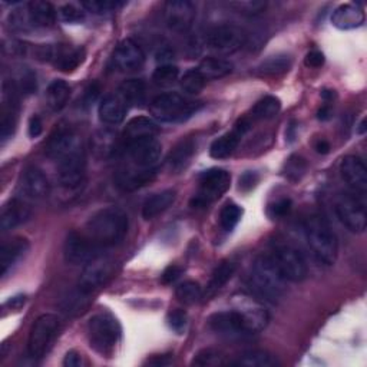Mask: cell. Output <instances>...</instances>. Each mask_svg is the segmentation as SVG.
Instances as JSON below:
<instances>
[{
  "label": "cell",
  "mask_w": 367,
  "mask_h": 367,
  "mask_svg": "<svg viewBox=\"0 0 367 367\" xmlns=\"http://www.w3.org/2000/svg\"><path fill=\"white\" fill-rule=\"evenodd\" d=\"M129 219L124 210L107 207L97 211L86 222L85 236L102 250L121 244L128 234Z\"/></svg>",
  "instance_id": "1"
},
{
  "label": "cell",
  "mask_w": 367,
  "mask_h": 367,
  "mask_svg": "<svg viewBox=\"0 0 367 367\" xmlns=\"http://www.w3.org/2000/svg\"><path fill=\"white\" fill-rule=\"evenodd\" d=\"M248 283L257 297L275 304L284 296L287 282L271 255H260L253 263Z\"/></svg>",
  "instance_id": "2"
},
{
  "label": "cell",
  "mask_w": 367,
  "mask_h": 367,
  "mask_svg": "<svg viewBox=\"0 0 367 367\" xmlns=\"http://www.w3.org/2000/svg\"><path fill=\"white\" fill-rule=\"evenodd\" d=\"M308 247L320 263L333 265L339 255L337 237L329 222L320 215H311L304 222Z\"/></svg>",
  "instance_id": "3"
},
{
  "label": "cell",
  "mask_w": 367,
  "mask_h": 367,
  "mask_svg": "<svg viewBox=\"0 0 367 367\" xmlns=\"http://www.w3.org/2000/svg\"><path fill=\"white\" fill-rule=\"evenodd\" d=\"M88 339L90 347L100 354H111L121 339V326L115 317L100 313L88 321Z\"/></svg>",
  "instance_id": "4"
},
{
  "label": "cell",
  "mask_w": 367,
  "mask_h": 367,
  "mask_svg": "<svg viewBox=\"0 0 367 367\" xmlns=\"http://www.w3.org/2000/svg\"><path fill=\"white\" fill-rule=\"evenodd\" d=\"M201 107V102H193L175 92H169L154 98L151 102V114L161 122L176 124L190 119Z\"/></svg>",
  "instance_id": "5"
},
{
  "label": "cell",
  "mask_w": 367,
  "mask_h": 367,
  "mask_svg": "<svg viewBox=\"0 0 367 367\" xmlns=\"http://www.w3.org/2000/svg\"><path fill=\"white\" fill-rule=\"evenodd\" d=\"M61 329V320L55 314H42L33 323L29 340L28 353L32 359L43 357L51 349Z\"/></svg>",
  "instance_id": "6"
},
{
  "label": "cell",
  "mask_w": 367,
  "mask_h": 367,
  "mask_svg": "<svg viewBox=\"0 0 367 367\" xmlns=\"http://www.w3.org/2000/svg\"><path fill=\"white\" fill-rule=\"evenodd\" d=\"M233 310L236 311L240 323L247 335L263 332L270 321V314L263 303L246 294L233 297Z\"/></svg>",
  "instance_id": "7"
},
{
  "label": "cell",
  "mask_w": 367,
  "mask_h": 367,
  "mask_svg": "<svg viewBox=\"0 0 367 367\" xmlns=\"http://www.w3.org/2000/svg\"><path fill=\"white\" fill-rule=\"evenodd\" d=\"M271 258L277 265L286 282L300 283L307 277V264L297 248L290 244H277L272 250Z\"/></svg>",
  "instance_id": "8"
},
{
  "label": "cell",
  "mask_w": 367,
  "mask_h": 367,
  "mask_svg": "<svg viewBox=\"0 0 367 367\" xmlns=\"http://www.w3.org/2000/svg\"><path fill=\"white\" fill-rule=\"evenodd\" d=\"M231 186V175L225 169L211 168L200 175V193L194 198V207H204L221 195H224Z\"/></svg>",
  "instance_id": "9"
},
{
  "label": "cell",
  "mask_w": 367,
  "mask_h": 367,
  "mask_svg": "<svg viewBox=\"0 0 367 367\" xmlns=\"http://www.w3.org/2000/svg\"><path fill=\"white\" fill-rule=\"evenodd\" d=\"M247 42V35L237 26L221 25L211 29L205 37L208 48L217 54L229 55L240 51Z\"/></svg>",
  "instance_id": "10"
},
{
  "label": "cell",
  "mask_w": 367,
  "mask_h": 367,
  "mask_svg": "<svg viewBox=\"0 0 367 367\" xmlns=\"http://www.w3.org/2000/svg\"><path fill=\"white\" fill-rule=\"evenodd\" d=\"M336 214L342 224L351 233H364L367 225V214L364 201L359 195L343 194L336 201Z\"/></svg>",
  "instance_id": "11"
},
{
  "label": "cell",
  "mask_w": 367,
  "mask_h": 367,
  "mask_svg": "<svg viewBox=\"0 0 367 367\" xmlns=\"http://www.w3.org/2000/svg\"><path fill=\"white\" fill-rule=\"evenodd\" d=\"M36 55L44 62H52L54 66L62 72H72L85 61L83 48H71L66 44L42 46L37 49Z\"/></svg>",
  "instance_id": "12"
},
{
  "label": "cell",
  "mask_w": 367,
  "mask_h": 367,
  "mask_svg": "<svg viewBox=\"0 0 367 367\" xmlns=\"http://www.w3.org/2000/svg\"><path fill=\"white\" fill-rule=\"evenodd\" d=\"M82 154H85V150L80 136L68 128L58 129L46 145V155L56 162Z\"/></svg>",
  "instance_id": "13"
},
{
  "label": "cell",
  "mask_w": 367,
  "mask_h": 367,
  "mask_svg": "<svg viewBox=\"0 0 367 367\" xmlns=\"http://www.w3.org/2000/svg\"><path fill=\"white\" fill-rule=\"evenodd\" d=\"M102 255V248L92 243L85 234L72 231L64 246V257L72 265H86Z\"/></svg>",
  "instance_id": "14"
},
{
  "label": "cell",
  "mask_w": 367,
  "mask_h": 367,
  "mask_svg": "<svg viewBox=\"0 0 367 367\" xmlns=\"http://www.w3.org/2000/svg\"><path fill=\"white\" fill-rule=\"evenodd\" d=\"M112 270H114L112 261L108 258H104L102 255L95 258L94 261L88 263L80 274L78 290L86 296L97 291L100 287H102L108 282V279L112 274Z\"/></svg>",
  "instance_id": "15"
},
{
  "label": "cell",
  "mask_w": 367,
  "mask_h": 367,
  "mask_svg": "<svg viewBox=\"0 0 367 367\" xmlns=\"http://www.w3.org/2000/svg\"><path fill=\"white\" fill-rule=\"evenodd\" d=\"M167 26L178 33L191 29L195 19V6L190 0H172L164 9Z\"/></svg>",
  "instance_id": "16"
},
{
  "label": "cell",
  "mask_w": 367,
  "mask_h": 367,
  "mask_svg": "<svg viewBox=\"0 0 367 367\" xmlns=\"http://www.w3.org/2000/svg\"><path fill=\"white\" fill-rule=\"evenodd\" d=\"M126 151L138 167L152 168L161 158L162 145L155 136H148L126 143Z\"/></svg>",
  "instance_id": "17"
},
{
  "label": "cell",
  "mask_w": 367,
  "mask_h": 367,
  "mask_svg": "<svg viewBox=\"0 0 367 367\" xmlns=\"http://www.w3.org/2000/svg\"><path fill=\"white\" fill-rule=\"evenodd\" d=\"M51 191V184L48 176L36 167H29L23 171L19 181V193L25 200L39 201L48 197Z\"/></svg>",
  "instance_id": "18"
},
{
  "label": "cell",
  "mask_w": 367,
  "mask_h": 367,
  "mask_svg": "<svg viewBox=\"0 0 367 367\" xmlns=\"http://www.w3.org/2000/svg\"><path fill=\"white\" fill-rule=\"evenodd\" d=\"M340 175L359 197L367 193V168L364 161L356 155H347L340 164Z\"/></svg>",
  "instance_id": "19"
},
{
  "label": "cell",
  "mask_w": 367,
  "mask_h": 367,
  "mask_svg": "<svg viewBox=\"0 0 367 367\" xmlns=\"http://www.w3.org/2000/svg\"><path fill=\"white\" fill-rule=\"evenodd\" d=\"M114 62L122 72L140 71L145 64V54L143 48L132 39L122 40L115 49Z\"/></svg>",
  "instance_id": "20"
},
{
  "label": "cell",
  "mask_w": 367,
  "mask_h": 367,
  "mask_svg": "<svg viewBox=\"0 0 367 367\" xmlns=\"http://www.w3.org/2000/svg\"><path fill=\"white\" fill-rule=\"evenodd\" d=\"M250 126H251V122L247 118L240 119L231 132L219 136L218 140H215L211 144L210 155L215 160H225L228 157H231L240 144L241 136L246 135V132L250 129Z\"/></svg>",
  "instance_id": "21"
},
{
  "label": "cell",
  "mask_w": 367,
  "mask_h": 367,
  "mask_svg": "<svg viewBox=\"0 0 367 367\" xmlns=\"http://www.w3.org/2000/svg\"><path fill=\"white\" fill-rule=\"evenodd\" d=\"M208 323H210L211 330L219 336L231 337V339L247 336L234 310L212 314L208 320Z\"/></svg>",
  "instance_id": "22"
},
{
  "label": "cell",
  "mask_w": 367,
  "mask_h": 367,
  "mask_svg": "<svg viewBox=\"0 0 367 367\" xmlns=\"http://www.w3.org/2000/svg\"><path fill=\"white\" fill-rule=\"evenodd\" d=\"M26 22L33 28H51L56 22V11L52 4L33 0L26 5Z\"/></svg>",
  "instance_id": "23"
},
{
  "label": "cell",
  "mask_w": 367,
  "mask_h": 367,
  "mask_svg": "<svg viewBox=\"0 0 367 367\" xmlns=\"http://www.w3.org/2000/svg\"><path fill=\"white\" fill-rule=\"evenodd\" d=\"M128 104L119 94L107 95L100 104V119L107 125H118L125 119Z\"/></svg>",
  "instance_id": "24"
},
{
  "label": "cell",
  "mask_w": 367,
  "mask_h": 367,
  "mask_svg": "<svg viewBox=\"0 0 367 367\" xmlns=\"http://www.w3.org/2000/svg\"><path fill=\"white\" fill-rule=\"evenodd\" d=\"M30 217V208L22 200H12L8 205H5L2 215H0V228L2 233H9L16 227L26 222Z\"/></svg>",
  "instance_id": "25"
},
{
  "label": "cell",
  "mask_w": 367,
  "mask_h": 367,
  "mask_svg": "<svg viewBox=\"0 0 367 367\" xmlns=\"http://www.w3.org/2000/svg\"><path fill=\"white\" fill-rule=\"evenodd\" d=\"M29 250V243L26 239H13L9 243H5L0 250V274L2 277L25 257Z\"/></svg>",
  "instance_id": "26"
},
{
  "label": "cell",
  "mask_w": 367,
  "mask_h": 367,
  "mask_svg": "<svg viewBox=\"0 0 367 367\" xmlns=\"http://www.w3.org/2000/svg\"><path fill=\"white\" fill-rule=\"evenodd\" d=\"M157 176V169L143 168L141 171H124L116 176V186L124 191H135L145 187Z\"/></svg>",
  "instance_id": "27"
},
{
  "label": "cell",
  "mask_w": 367,
  "mask_h": 367,
  "mask_svg": "<svg viewBox=\"0 0 367 367\" xmlns=\"http://www.w3.org/2000/svg\"><path fill=\"white\" fill-rule=\"evenodd\" d=\"M332 23L340 30L357 29L364 23V12L356 5H342L333 12Z\"/></svg>",
  "instance_id": "28"
},
{
  "label": "cell",
  "mask_w": 367,
  "mask_h": 367,
  "mask_svg": "<svg viewBox=\"0 0 367 367\" xmlns=\"http://www.w3.org/2000/svg\"><path fill=\"white\" fill-rule=\"evenodd\" d=\"M176 198L175 190H164L161 193H157L147 198V201L143 205V217L145 219H152L154 217L160 215L161 212L167 211Z\"/></svg>",
  "instance_id": "29"
},
{
  "label": "cell",
  "mask_w": 367,
  "mask_h": 367,
  "mask_svg": "<svg viewBox=\"0 0 367 367\" xmlns=\"http://www.w3.org/2000/svg\"><path fill=\"white\" fill-rule=\"evenodd\" d=\"M158 133V125L145 116H138L133 118L128 122L125 128V143L141 140V138H148V136H155Z\"/></svg>",
  "instance_id": "30"
},
{
  "label": "cell",
  "mask_w": 367,
  "mask_h": 367,
  "mask_svg": "<svg viewBox=\"0 0 367 367\" xmlns=\"http://www.w3.org/2000/svg\"><path fill=\"white\" fill-rule=\"evenodd\" d=\"M237 270V264L233 261H222L212 272L211 280L207 286V290L204 293V297H212L217 291H219L229 280L233 279V275Z\"/></svg>",
  "instance_id": "31"
},
{
  "label": "cell",
  "mask_w": 367,
  "mask_h": 367,
  "mask_svg": "<svg viewBox=\"0 0 367 367\" xmlns=\"http://www.w3.org/2000/svg\"><path fill=\"white\" fill-rule=\"evenodd\" d=\"M195 151V144L191 140L179 143L168 155L167 167L171 172H179L186 168L193 158Z\"/></svg>",
  "instance_id": "32"
},
{
  "label": "cell",
  "mask_w": 367,
  "mask_h": 367,
  "mask_svg": "<svg viewBox=\"0 0 367 367\" xmlns=\"http://www.w3.org/2000/svg\"><path fill=\"white\" fill-rule=\"evenodd\" d=\"M69 97L71 86L65 80L56 79L48 86V89H46V104H48V107L55 112L66 107Z\"/></svg>",
  "instance_id": "33"
},
{
  "label": "cell",
  "mask_w": 367,
  "mask_h": 367,
  "mask_svg": "<svg viewBox=\"0 0 367 367\" xmlns=\"http://www.w3.org/2000/svg\"><path fill=\"white\" fill-rule=\"evenodd\" d=\"M118 94L128 105L141 107L147 98V86L141 79H128L121 83Z\"/></svg>",
  "instance_id": "34"
},
{
  "label": "cell",
  "mask_w": 367,
  "mask_h": 367,
  "mask_svg": "<svg viewBox=\"0 0 367 367\" xmlns=\"http://www.w3.org/2000/svg\"><path fill=\"white\" fill-rule=\"evenodd\" d=\"M233 69L234 66L231 62L222 58H214V56L205 58L198 66V71L205 78V80L225 78L233 72Z\"/></svg>",
  "instance_id": "35"
},
{
  "label": "cell",
  "mask_w": 367,
  "mask_h": 367,
  "mask_svg": "<svg viewBox=\"0 0 367 367\" xmlns=\"http://www.w3.org/2000/svg\"><path fill=\"white\" fill-rule=\"evenodd\" d=\"M282 111V102L275 97H264L251 109V118L254 121H270L277 116Z\"/></svg>",
  "instance_id": "36"
},
{
  "label": "cell",
  "mask_w": 367,
  "mask_h": 367,
  "mask_svg": "<svg viewBox=\"0 0 367 367\" xmlns=\"http://www.w3.org/2000/svg\"><path fill=\"white\" fill-rule=\"evenodd\" d=\"M291 66V58L287 55L270 56L261 62L257 68V75L260 76H279L286 73Z\"/></svg>",
  "instance_id": "37"
},
{
  "label": "cell",
  "mask_w": 367,
  "mask_h": 367,
  "mask_svg": "<svg viewBox=\"0 0 367 367\" xmlns=\"http://www.w3.org/2000/svg\"><path fill=\"white\" fill-rule=\"evenodd\" d=\"M234 364L244 367H272L277 364V360L265 350H250L243 353Z\"/></svg>",
  "instance_id": "38"
},
{
  "label": "cell",
  "mask_w": 367,
  "mask_h": 367,
  "mask_svg": "<svg viewBox=\"0 0 367 367\" xmlns=\"http://www.w3.org/2000/svg\"><path fill=\"white\" fill-rule=\"evenodd\" d=\"M175 296L176 299L186 306H193L195 303H198L203 297H204V291L203 287L200 286V283L188 280L181 283L176 290H175Z\"/></svg>",
  "instance_id": "39"
},
{
  "label": "cell",
  "mask_w": 367,
  "mask_h": 367,
  "mask_svg": "<svg viewBox=\"0 0 367 367\" xmlns=\"http://www.w3.org/2000/svg\"><path fill=\"white\" fill-rule=\"evenodd\" d=\"M243 217V210L234 203H228L219 212V224L225 231H233Z\"/></svg>",
  "instance_id": "40"
},
{
  "label": "cell",
  "mask_w": 367,
  "mask_h": 367,
  "mask_svg": "<svg viewBox=\"0 0 367 367\" xmlns=\"http://www.w3.org/2000/svg\"><path fill=\"white\" fill-rule=\"evenodd\" d=\"M205 86V78L197 69H190L181 78V88L188 95H197Z\"/></svg>",
  "instance_id": "41"
},
{
  "label": "cell",
  "mask_w": 367,
  "mask_h": 367,
  "mask_svg": "<svg viewBox=\"0 0 367 367\" xmlns=\"http://www.w3.org/2000/svg\"><path fill=\"white\" fill-rule=\"evenodd\" d=\"M178 76H179V71H178L176 66L169 65V64H164L154 71L152 80L157 86L168 88L178 80Z\"/></svg>",
  "instance_id": "42"
},
{
  "label": "cell",
  "mask_w": 367,
  "mask_h": 367,
  "mask_svg": "<svg viewBox=\"0 0 367 367\" xmlns=\"http://www.w3.org/2000/svg\"><path fill=\"white\" fill-rule=\"evenodd\" d=\"M80 6L88 12L104 15L121 9L122 6H125V4L116 2V0H89V2H82Z\"/></svg>",
  "instance_id": "43"
},
{
  "label": "cell",
  "mask_w": 367,
  "mask_h": 367,
  "mask_svg": "<svg viewBox=\"0 0 367 367\" xmlns=\"http://www.w3.org/2000/svg\"><path fill=\"white\" fill-rule=\"evenodd\" d=\"M224 364V356L214 349H204L194 356L193 366L200 367H217Z\"/></svg>",
  "instance_id": "44"
},
{
  "label": "cell",
  "mask_w": 367,
  "mask_h": 367,
  "mask_svg": "<svg viewBox=\"0 0 367 367\" xmlns=\"http://www.w3.org/2000/svg\"><path fill=\"white\" fill-rule=\"evenodd\" d=\"M168 326L171 330H174L176 335H184V332L187 330L188 326V315L187 313L181 310V308H175L172 311H169L168 314Z\"/></svg>",
  "instance_id": "45"
},
{
  "label": "cell",
  "mask_w": 367,
  "mask_h": 367,
  "mask_svg": "<svg viewBox=\"0 0 367 367\" xmlns=\"http://www.w3.org/2000/svg\"><path fill=\"white\" fill-rule=\"evenodd\" d=\"M229 6H231L233 9H236L237 12L243 13V15H258L261 12L265 11L267 8V2H258V0H246V2H231L229 4Z\"/></svg>",
  "instance_id": "46"
},
{
  "label": "cell",
  "mask_w": 367,
  "mask_h": 367,
  "mask_svg": "<svg viewBox=\"0 0 367 367\" xmlns=\"http://www.w3.org/2000/svg\"><path fill=\"white\" fill-rule=\"evenodd\" d=\"M83 8H78L75 5H64L61 9H59V15H61V19L68 23V25H78L80 22H83L85 19V12L82 11Z\"/></svg>",
  "instance_id": "47"
},
{
  "label": "cell",
  "mask_w": 367,
  "mask_h": 367,
  "mask_svg": "<svg viewBox=\"0 0 367 367\" xmlns=\"http://www.w3.org/2000/svg\"><path fill=\"white\" fill-rule=\"evenodd\" d=\"M291 207H293V203H291L290 198H282V200L275 201L274 204H271L268 207V215L272 219L283 218V217H286L291 211Z\"/></svg>",
  "instance_id": "48"
},
{
  "label": "cell",
  "mask_w": 367,
  "mask_h": 367,
  "mask_svg": "<svg viewBox=\"0 0 367 367\" xmlns=\"http://www.w3.org/2000/svg\"><path fill=\"white\" fill-rule=\"evenodd\" d=\"M16 88L20 89L23 94H32V92L36 90V75L32 71L25 69L19 75V82H18Z\"/></svg>",
  "instance_id": "49"
},
{
  "label": "cell",
  "mask_w": 367,
  "mask_h": 367,
  "mask_svg": "<svg viewBox=\"0 0 367 367\" xmlns=\"http://www.w3.org/2000/svg\"><path fill=\"white\" fill-rule=\"evenodd\" d=\"M304 169H306V162H304L303 158H300V157L290 158V161L287 164V175L289 176L297 179L304 172Z\"/></svg>",
  "instance_id": "50"
},
{
  "label": "cell",
  "mask_w": 367,
  "mask_h": 367,
  "mask_svg": "<svg viewBox=\"0 0 367 367\" xmlns=\"http://www.w3.org/2000/svg\"><path fill=\"white\" fill-rule=\"evenodd\" d=\"M182 274V268L178 265H169L165 268V271L162 272V283L165 284H172L174 282H176Z\"/></svg>",
  "instance_id": "51"
},
{
  "label": "cell",
  "mask_w": 367,
  "mask_h": 367,
  "mask_svg": "<svg viewBox=\"0 0 367 367\" xmlns=\"http://www.w3.org/2000/svg\"><path fill=\"white\" fill-rule=\"evenodd\" d=\"M257 182H258V175L255 172L248 171L240 178V190L241 191H250L255 187Z\"/></svg>",
  "instance_id": "52"
},
{
  "label": "cell",
  "mask_w": 367,
  "mask_h": 367,
  "mask_svg": "<svg viewBox=\"0 0 367 367\" xmlns=\"http://www.w3.org/2000/svg\"><path fill=\"white\" fill-rule=\"evenodd\" d=\"M306 66L308 68H320L325 65V55L318 52V51H311L310 54H307L306 59H304Z\"/></svg>",
  "instance_id": "53"
},
{
  "label": "cell",
  "mask_w": 367,
  "mask_h": 367,
  "mask_svg": "<svg viewBox=\"0 0 367 367\" xmlns=\"http://www.w3.org/2000/svg\"><path fill=\"white\" fill-rule=\"evenodd\" d=\"M83 364V360H82V356L75 351V350H71L66 353L65 359H64V366L65 367H80Z\"/></svg>",
  "instance_id": "54"
},
{
  "label": "cell",
  "mask_w": 367,
  "mask_h": 367,
  "mask_svg": "<svg viewBox=\"0 0 367 367\" xmlns=\"http://www.w3.org/2000/svg\"><path fill=\"white\" fill-rule=\"evenodd\" d=\"M43 131V124L39 116H32L29 121V135L30 138H37Z\"/></svg>",
  "instance_id": "55"
},
{
  "label": "cell",
  "mask_w": 367,
  "mask_h": 367,
  "mask_svg": "<svg viewBox=\"0 0 367 367\" xmlns=\"http://www.w3.org/2000/svg\"><path fill=\"white\" fill-rule=\"evenodd\" d=\"M25 301H26V296H18V297L11 299V300L6 303V306H11L12 310H19V308L25 304Z\"/></svg>",
  "instance_id": "56"
},
{
  "label": "cell",
  "mask_w": 367,
  "mask_h": 367,
  "mask_svg": "<svg viewBox=\"0 0 367 367\" xmlns=\"http://www.w3.org/2000/svg\"><path fill=\"white\" fill-rule=\"evenodd\" d=\"M171 363V359L168 356H158L155 359H151L148 360V364H152V366H168Z\"/></svg>",
  "instance_id": "57"
},
{
  "label": "cell",
  "mask_w": 367,
  "mask_h": 367,
  "mask_svg": "<svg viewBox=\"0 0 367 367\" xmlns=\"http://www.w3.org/2000/svg\"><path fill=\"white\" fill-rule=\"evenodd\" d=\"M315 150H317L318 154H323V155H325V154H329V152H330V144H329L327 141H325V140H321V141L317 143Z\"/></svg>",
  "instance_id": "58"
},
{
  "label": "cell",
  "mask_w": 367,
  "mask_h": 367,
  "mask_svg": "<svg viewBox=\"0 0 367 367\" xmlns=\"http://www.w3.org/2000/svg\"><path fill=\"white\" fill-rule=\"evenodd\" d=\"M329 118H330V109L329 108H323V109L318 111V119L326 121Z\"/></svg>",
  "instance_id": "59"
},
{
  "label": "cell",
  "mask_w": 367,
  "mask_h": 367,
  "mask_svg": "<svg viewBox=\"0 0 367 367\" xmlns=\"http://www.w3.org/2000/svg\"><path fill=\"white\" fill-rule=\"evenodd\" d=\"M359 126H360V128H359V133H364V132H366V119H363Z\"/></svg>",
  "instance_id": "60"
}]
</instances>
